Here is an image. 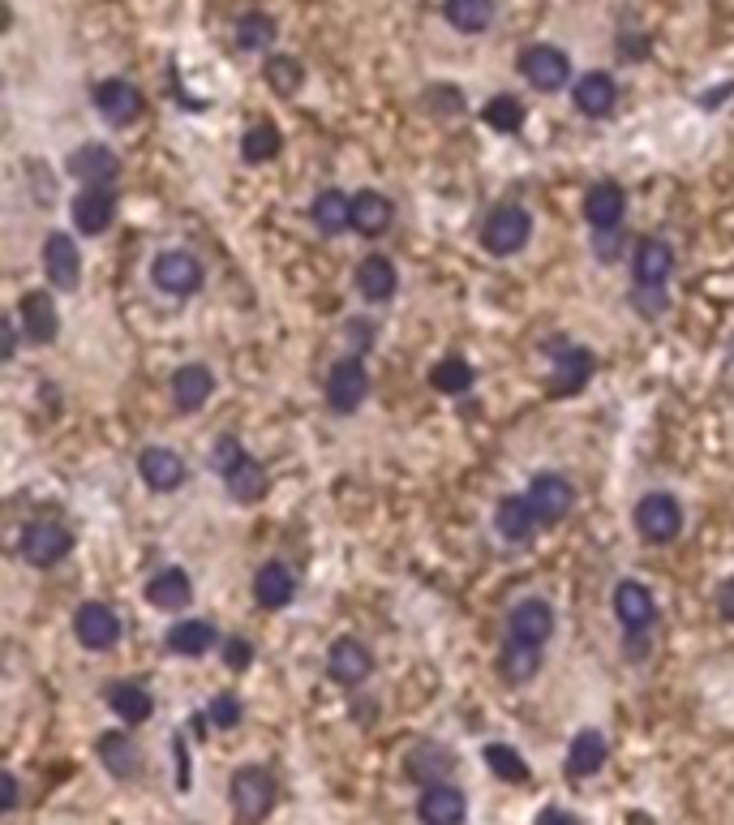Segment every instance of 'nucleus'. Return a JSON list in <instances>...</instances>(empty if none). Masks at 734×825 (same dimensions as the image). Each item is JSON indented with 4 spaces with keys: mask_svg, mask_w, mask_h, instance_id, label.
<instances>
[{
    "mask_svg": "<svg viewBox=\"0 0 734 825\" xmlns=\"http://www.w3.org/2000/svg\"><path fill=\"white\" fill-rule=\"evenodd\" d=\"M309 220H313L318 233L327 236L352 229V194H344V190H322V194L309 202Z\"/></svg>",
    "mask_w": 734,
    "mask_h": 825,
    "instance_id": "30",
    "label": "nucleus"
},
{
    "mask_svg": "<svg viewBox=\"0 0 734 825\" xmlns=\"http://www.w3.org/2000/svg\"><path fill=\"white\" fill-rule=\"evenodd\" d=\"M18 808V779L4 770L0 774V813H13Z\"/></svg>",
    "mask_w": 734,
    "mask_h": 825,
    "instance_id": "51",
    "label": "nucleus"
},
{
    "mask_svg": "<svg viewBox=\"0 0 734 825\" xmlns=\"http://www.w3.org/2000/svg\"><path fill=\"white\" fill-rule=\"evenodd\" d=\"M348 340H352V353H370L374 349V340H379V331H374V322H365V318H348L344 322Z\"/></svg>",
    "mask_w": 734,
    "mask_h": 825,
    "instance_id": "47",
    "label": "nucleus"
},
{
    "mask_svg": "<svg viewBox=\"0 0 734 825\" xmlns=\"http://www.w3.org/2000/svg\"><path fill=\"white\" fill-rule=\"evenodd\" d=\"M357 288H361V297L365 302H391L395 297V288H400V275H395V263L386 258V254H370V258H361V267H357Z\"/></svg>",
    "mask_w": 734,
    "mask_h": 825,
    "instance_id": "28",
    "label": "nucleus"
},
{
    "mask_svg": "<svg viewBox=\"0 0 734 825\" xmlns=\"http://www.w3.org/2000/svg\"><path fill=\"white\" fill-rule=\"evenodd\" d=\"M670 272H674V250H670L661 236H649V241L636 245V254H631V275H636V284H666Z\"/></svg>",
    "mask_w": 734,
    "mask_h": 825,
    "instance_id": "27",
    "label": "nucleus"
},
{
    "mask_svg": "<svg viewBox=\"0 0 734 825\" xmlns=\"http://www.w3.org/2000/svg\"><path fill=\"white\" fill-rule=\"evenodd\" d=\"M554 636V606L541 597H524L511 606L507 615V641H524V645H545Z\"/></svg>",
    "mask_w": 734,
    "mask_h": 825,
    "instance_id": "13",
    "label": "nucleus"
},
{
    "mask_svg": "<svg viewBox=\"0 0 734 825\" xmlns=\"http://www.w3.org/2000/svg\"><path fill=\"white\" fill-rule=\"evenodd\" d=\"M275 35H279V27H275V18L263 13V9H249L236 22V47L241 52H263V47L275 43Z\"/></svg>",
    "mask_w": 734,
    "mask_h": 825,
    "instance_id": "38",
    "label": "nucleus"
},
{
    "mask_svg": "<svg viewBox=\"0 0 734 825\" xmlns=\"http://www.w3.org/2000/svg\"><path fill=\"white\" fill-rule=\"evenodd\" d=\"M292 597H297V577H292V568L279 563V559H267V563L254 572V602H258L263 611H284Z\"/></svg>",
    "mask_w": 734,
    "mask_h": 825,
    "instance_id": "20",
    "label": "nucleus"
},
{
    "mask_svg": "<svg viewBox=\"0 0 734 825\" xmlns=\"http://www.w3.org/2000/svg\"><path fill=\"white\" fill-rule=\"evenodd\" d=\"M391 220H395V207H391V198L379 194V190H361V194H352V229L365 236H379L391 229Z\"/></svg>",
    "mask_w": 734,
    "mask_h": 825,
    "instance_id": "33",
    "label": "nucleus"
},
{
    "mask_svg": "<svg viewBox=\"0 0 734 825\" xmlns=\"http://www.w3.org/2000/svg\"><path fill=\"white\" fill-rule=\"evenodd\" d=\"M456 765H460V757L447 744H434V740H425V744H417L408 752V779L422 786L447 783L456 774Z\"/></svg>",
    "mask_w": 734,
    "mask_h": 825,
    "instance_id": "21",
    "label": "nucleus"
},
{
    "mask_svg": "<svg viewBox=\"0 0 734 825\" xmlns=\"http://www.w3.org/2000/svg\"><path fill=\"white\" fill-rule=\"evenodd\" d=\"M211 392H215V374L206 366H198V361L181 366L172 374V404H177V413H198L211 400Z\"/></svg>",
    "mask_w": 734,
    "mask_h": 825,
    "instance_id": "25",
    "label": "nucleus"
},
{
    "mask_svg": "<svg viewBox=\"0 0 734 825\" xmlns=\"http://www.w3.org/2000/svg\"><path fill=\"white\" fill-rule=\"evenodd\" d=\"M365 395H370V370H365V361L357 353L340 357L331 366V374H327V404H331V413H340V417L357 413L365 404Z\"/></svg>",
    "mask_w": 734,
    "mask_h": 825,
    "instance_id": "5",
    "label": "nucleus"
},
{
    "mask_svg": "<svg viewBox=\"0 0 734 825\" xmlns=\"http://www.w3.org/2000/svg\"><path fill=\"white\" fill-rule=\"evenodd\" d=\"M224 663H228V670H245V667H249V663H254V649H249V641L232 636L228 645H224Z\"/></svg>",
    "mask_w": 734,
    "mask_h": 825,
    "instance_id": "49",
    "label": "nucleus"
},
{
    "mask_svg": "<svg viewBox=\"0 0 734 825\" xmlns=\"http://www.w3.org/2000/svg\"><path fill=\"white\" fill-rule=\"evenodd\" d=\"M610 606H615V620L618 628L627 632V636H645V632L657 624V602L653 593L645 590L640 581H618L615 585V597H610Z\"/></svg>",
    "mask_w": 734,
    "mask_h": 825,
    "instance_id": "8",
    "label": "nucleus"
},
{
    "mask_svg": "<svg viewBox=\"0 0 734 825\" xmlns=\"http://www.w3.org/2000/svg\"><path fill=\"white\" fill-rule=\"evenodd\" d=\"M636 533H640L649 547L674 542V538L683 533V508H679V499L666 495V490L645 495V499L636 504Z\"/></svg>",
    "mask_w": 734,
    "mask_h": 825,
    "instance_id": "2",
    "label": "nucleus"
},
{
    "mask_svg": "<svg viewBox=\"0 0 734 825\" xmlns=\"http://www.w3.org/2000/svg\"><path fill=\"white\" fill-rule=\"evenodd\" d=\"M43 272L52 279V288L74 293L77 284H82V254H77L74 236L47 233V241H43Z\"/></svg>",
    "mask_w": 734,
    "mask_h": 825,
    "instance_id": "12",
    "label": "nucleus"
},
{
    "mask_svg": "<svg viewBox=\"0 0 734 825\" xmlns=\"http://www.w3.org/2000/svg\"><path fill=\"white\" fill-rule=\"evenodd\" d=\"M18 550H22V559H26L31 568H56V563L74 550V533H70L61 520L43 516V520H31V525L22 529Z\"/></svg>",
    "mask_w": 734,
    "mask_h": 825,
    "instance_id": "4",
    "label": "nucleus"
},
{
    "mask_svg": "<svg viewBox=\"0 0 734 825\" xmlns=\"http://www.w3.org/2000/svg\"><path fill=\"white\" fill-rule=\"evenodd\" d=\"M472 379H477V370H472L464 357H447V361H438V366L429 370L434 392H443V395H464L472 388Z\"/></svg>",
    "mask_w": 734,
    "mask_h": 825,
    "instance_id": "40",
    "label": "nucleus"
},
{
    "mask_svg": "<svg viewBox=\"0 0 734 825\" xmlns=\"http://www.w3.org/2000/svg\"><path fill=\"white\" fill-rule=\"evenodd\" d=\"M486 125L490 129H499V134H515L520 125H524V104L520 99H511V95H494L490 104H486Z\"/></svg>",
    "mask_w": 734,
    "mask_h": 825,
    "instance_id": "44",
    "label": "nucleus"
},
{
    "mask_svg": "<svg viewBox=\"0 0 734 825\" xmlns=\"http://www.w3.org/2000/svg\"><path fill=\"white\" fill-rule=\"evenodd\" d=\"M206 722H215L220 731H232V727L241 722V701L228 697V692H220V697L206 706Z\"/></svg>",
    "mask_w": 734,
    "mask_h": 825,
    "instance_id": "46",
    "label": "nucleus"
},
{
    "mask_svg": "<svg viewBox=\"0 0 734 825\" xmlns=\"http://www.w3.org/2000/svg\"><path fill=\"white\" fill-rule=\"evenodd\" d=\"M279 129L275 125H254V129H245L241 134V159L245 163H267V159L279 156Z\"/></svg>",
    "mask_w": 734,
    "mask_h": 825,
    "instance_id": "42",
    "label": "nucleus"
},
{
    "mask_svg": "<svg viewBox=\"0 0 734 825\" xmlns=\"http://www.w3.org/2000/svg\"><path fill=\"white\" fill-rule=\"evenodd\" d=\"M95 113L108 120V125H116V129H125V125H134L138 113H142V95H138L134 82L108 78L95 86Z\"/></svg>",
    "mask_w": 734,
    "mask_h": 825,
    "instance_id": "16",
    "label": "nucleus"
},
{
    "mask_svg": "<svg viewBox=\"0 0 734 825\" xmlns=\"http://www.w3.org/2000/svg\"><path fill=\"white\" fill-rule=\"evenodd\" d=\"M138 473H142V482H147L151 490L168 495V490H181V486H185L190 465H185L172 447H147V452L138 456Z\"/></svg>",
    "mask_w": 734,
    "mask_h": 825,
    "instance_id": "19",
    "label": "nucleus"
},
{
    "mask_svg": "<svg viewBox=\"0 0 734 825\" xmlns=\"http://www.w3.org/2000/svg\"><path fill=\"white\" fill-rule=\"evenodd\" d=\"M74 632L86 649L104 654V649H113L116 641H120V620H116V611L108 602H82L74 615Z\"/></svg>",
    "mask_w": 734,
    "mask_h": 825,
    "instance_id": "17",
    "label": "nucleus"
},
{
    "mask_svg": "<svg viewBox=\"0 0 734 825\" xmlns=\"http://www.w3.org/2000/svg\"><path fill=\"white\" fill-rule=\"evenodd\" d=\"M717 611H722L726 620H734V577L717 590Z\"/></svg>",
    "mask_w": 734,
    "mask_h": 825,
    "instance_id": "54",
    "label": "nucleus"
},
{
    "mask_svg": "<svg viewBox=\"0 0 734 825\" xmlns=\"http://www.w3.org/2000/svg\"><path fill=\"white\" fill-rule=\"evenodd\" d=\"M232 808L245 825H258L275 808V779L263 765H241L232 774Z\"/></svg>",
    "mask_w": 734,
    "mask_h": 825,
    "instance_id": "3",
    "label": "nucleus"
},
{
    "mask_svg": "<svg viewBox=\"0 0 734 825\" xmlns=\"http://www.w3.org/2000/svg\"><path fill=\"white\" fill-rule=\"evenodd\" d=\"M263 78H267V86L275 95H297L301 82H306V70H301L297 56H270L267 65H263Z\"/></svg>",
    "mask_w": 734,
    "mask_h": 825,
    "instance_id": "41",
    "label": "nucleus"
},
{
    "mask_svg": "<svg viewBox=\"0 0 734 825\" xmlns=\"http://www.w3.org/2000/svg\"><path fill=\"white\" fill-rule=\"evenodd\" d=\"M520 74H524V82H529L533 91L554 95V91H563V86L572 82V61H567L563 47L533 43V47H524V56H520Z\"/></svg>",
    "mask_w": 734,
    "mask_h": 825,
    "instance_id": "6",
    "label": "nucleus"
},
{
    "mask_svg": "<svg viewBox=\"0 0 734 825\" xmlns=\"http://www.w3.org/2000/svg\"><path fill=\"white\" fill-rule=\"evenodd\" d=\"M65 172L74 181H82V186H113L120 177V156L113 147H104V142H82L65 159Z\"/></svg>",
    "mask_w": 734,
    "mask_h": 825,
    "instance_id": "10",
    "label": "nucleus"
},
{
    "mask_svg": "<svg viewBox=\"0 0 734 825\" xmlns=\"http://www.w3.org/2000/svg\"><path fill=\"white\" fill-rule=\"evenodd\" d=\"M70 211H74L77 233H86V236L108 233V229H113V220H116L113 186H82V194L70 202Z\"/></svg>",
    "mask_w": 734,
    "mask_h": 825,
    "instance_id": "14",
    "label": "nucleus"
},
{
    "mask_svg": "<svg viewBox=\"0 0 734 825\" xmlns=\"http://www.w3.org/2000/svg\"><path fill=\"white\" fill-rule=\"evenodd\" d=\"M486 765L499 774L502 783H529V761L511 744H486Z\"/></svg>",
    "mask_w": 734,
    "mask_h": 825,
    "instance_id": "43",
    "label": "nucleus"
},
{
    "mask_svg": "<svg viewBox=\"0 0 734 825\" xmlns=\"http://www.w3.org/2000/svg\"><path fill=\"white\" fill-rule=\"evenodd\" d=\"M606 757H610L606 736L588 727V731H579L576 740H572V748H567V774H572V779H593V774L606 765Z\"/></svg>",
    "mask_w": 734,
    "mask_h": 825,
    "instance_id": "32",
    "label": "nucleus"
},
{
    "mask_svg": "<svg viewBox=\"0 0 734 825\" xmlns=\"http://www.w3.org/2000/svg\"><path fill=\"white\" fill-rule=\"evenodd\" d=\"M726 95H734V82L717 86V91H709V95H700V104H704V108H717V99H726Z\"/></svg>",
    "mask_w": 734,
    "mask_h": 825,
    "instance_id": "55",
    "label": "nucleus"
},
{
    "mask_svg": "<svg viewBox=\"0 0 734 825\" xmlns=\"http://www.w3.org/2000/svg\"><path fill=\"white\" fill-rule=\"evenodd\" d=\"M99 761H104V770H108L113 779H134V774L142 770V752H138V744H134L129 736H120V731L99 736Z\"/></svg>",
    "mask_w": 734,
    "mask_h": 825,
    "instance_id": "35",
    "label": "nucleus"
},
{
    "mask_svg": "<svg viewBox=\"0 0 734 825\" xmlns=\"http://www.w3.org/2000/svg\"><path fill=\"white\" fill-rule=\"evenodd\" d=\"M241 452H245V447H241V438H232V434H224V438L215 443V452H211V465H215V469L224 473V469L232 465V461L241 456Z\"/></svg>",
    "mask_w": 734,
    "mask_h": 825,
    "instance_id": "50",
    "label": "nucleus"
},
{
    "mask_svg": "<svg viewBox=\"0 0 734 825\" xmlns=\"http://www.w3.org/2000/svg\"><path fill=\"white\" fill-rule=\"evenodd\" d=\"M18 322H22L31 345H52L61 336V315H56V302L47 293H26L22 306H18Z\"/></svg>",
    "mask_w": 734,
    "mask_h": 825,
    "instance_id": "22",
    "label": "nucleus"
},
{
    "mask_svg": "<svg viewBox=\"0 0 734 825\" xmlns=\"http://www.w3.org/2000/svg\"><path fill=\"white\" fill-rule=\"evenodd\" d=\"M545 353L554 357V383H550L554 395H576L579 388L593 379V353H588V349H576V345L554 340V345H545Z\"/></svg>",
    "mask_w": 734,
    "mask_h": 825,
    "instance_id": "15",
    "label": "nucleus"
},
{
    "mask_svg": "<svg viewBox=\"0 0 734 825\" xmlns=\"http://www.w3.org/2000/svg\"><path fill=\"white\" fill-rule=\"evenodd\" d=\"M425 99H438V104H434V113H438V117H443V113H447V117L464 113V95L456 91V86H429V91H425Z\"/></svg>",
    "mask_w": 734,
    "mask_h": 825,
    "instance_id": "48",
    "label": "nucleus"
},
{
    "mask_svg": "<svg viewBox=\"0 0 734 825\" xmlns=\"http://www.w3.org/2000/svg\"><path fill=\"white\" fill-rule=\"evenodd\" d=\"M267 486H270L267 469L249 452H241L228 469H224V490H228V499H236V504H258L267 495Z\"/></svg>",
    "mask_w": 734,
    "mask_h": 825,
    "instance_id": "24",
    "label": "nucleus"
},
{
    "mask_svg": "<svg viewBox=\"0 0 734 825\" xmlns=\"http://www.w3.org/2000/svg\"><path fill=\"white\" fill-rule=\"evenodd\" d=\"M538 825H579L572 813H563V808H541Z\"/></svg>",
    "mask_w": 734,
    "mask_h": 825,
    "instance_id": "53",
    "label": "nucleus"
},
{
    "mask_svg": "<svg viewBox=\"0 0 734 825\" xmlns=\"http://www.w3.org/2000/svg\"><path fill=\"white\" fill-rule=\"evenodd\" d=\"M529 236H533V215H529L524 207H515V202L494 207L490 220L481 224V245H486L494 258H511V254H520V250L529 245Z\"/></svg>",
    "mask_w": 734,
    "mask_h": 825,
    "instance_id": "1",
    "label": "nucleus"
},
{
    "mask_svg": "<svg viewBox=\"0 0 734 825\" xmlns=\"http://www.w3.org/2000/svg\"><path fill=\"white\" fill-rule=\"evenodd\" d=\"M623 215H627V194H623V186H615V181H597V186L584 194V220H588L597 233L618 229Z\"/></svg>",
    "mask_w": 734,
    "mask_h": 825,
    "instance_id": "23",
    "label": "nucleus"
},
{
    "mask_svg": "<svg viewBox=\"0 0 734 825\" xmlns=\"http://www.w3.org/2000/svg\"><path fill=\"white\" fill-rule=\"evenodd\" d=\"M541 670V645H524V641H507L499 658V675L507 684H529Z\"/></svg>",
    "mask_w": 734,
    "mask_h": 825,
    "instance_id": "37",
    "label": "nucleus"
},
{
    "mask_svg": "<svg viewBox=\"0 0 734 825\" xmlns=\"http://www.w3.org/2000/svg\"><path fill=\"white\" fill-rule=\"evenodd\" d=\"M215 641H220V632H215L211 620H177L172 628L163 632V645L172 654H181V658H202Z\"/></svg>",
    "mask_w": 734,
    "mask_h": 825,
    "instance_id": "29",
    "label": "nucleus"
},
{
    "mask_svg": "<svg viewBox=\"0 0 734 825\" xmlns=\"http://www.w3.org/2000/svg\"><path fill=\"white\" fill-rule=\"evenodd\" d=\"M18 327H22V322L13 315L4 318V361H13V353H18Z\"/></svg>",
    "mask_w": 734,
    "mask_h": 825,
    "instance_id": "52",
    "label": "nucleus"
},
{
    "mask_svg": "<svg viewBox=\"0 0 734 825\" xmlns=\"http://www.w3.org/2000/svg\"><path fill=\"white\" fill-rule=\"evenodd\" d=\"M417 817H422V825H464V817H468V795L456 783L425 786L422 800H417Z\"/></svg>",
    "mask_w": 734,
    "mask_h": 825,
    "instance_id": "18",
    "label": "nucleus"
},
{
    "mask_svg": "<svg viewBox=\"0 0 734 825\" xmlns=\"http://www.w3.org/2000/svg\"><path fill=\"white\" fill-rule=\"evenodd\" d=\"M576 504V490L563 473H538L529 482V508L538 516V525H559Z\"/></svg>",
    "mask_w": 734,
    "mask_h": 825,
    "instance_id": "9",
    "label": "nucleus"
},
{
    "mask_svg": "<svg viewBox=\"0 0 734 825\" xmlns=\"http://www.w3.org/2000/svg\"><path fill=\"white\" fill-rule=\"evenodd\" d=\"M631 302L640 306V315H645V318L666 315V306H670V297H666V284H636Z\"/></svg>",
    "mask_w": 734,
    "mask_h": 825,
    "instance_id": "45",
    "label": "nucleus"
},
{
    "mask_svg": "<svg viewBox=\"0 0 734 825\" xmlns=\"http://www.w3.org/2000/svg\"><path fill=\"white\" fill-rule=\"evenodd\" d=\"M615 104H618V86L610 74L593 70V74H584V78L576 82V108L584 117H610Z\"/></svg>",
    "mask_w": 734,
    "mask_h": 825,
    "instance_id": "31",
    "label": "nucleus"
},
{
    "mask_svg": "<svg viewBox=\"0 0 734 825\" xmlns=\"http://www.w3.org/2000/svg\"><path fill=\"white\" fill-rule=\"evenodd\" d=\"M443 13H447V22H451L456 31H464V35H481V31H490V22H494V0H447Z\"/></svg>",
    "mask_w": 734,
    "mask_h": 825,
    "instance_id": "36",
    "label": "nucleus"
},
{
    "mask_svg": "<svg viewBox=\"0 0 734 825\" xmlns=\"http://www.w3.org/2000/svg\"><path fill=\"white\" fill-rule=\"evenodd\" d=\"M151 275L155 288L168 293V297H193L202 288V263L193 258L190 250H163V254H155Z\"/></svg>",
    "mask_w": 734,
    "mask_h": 825,
    "instance_id": "7",
    "label": "nucleus"
},
{
    "mask_svg": "<svg viewBox=\"0 0 734 825\" xmlns=\"http://www.w3.org/2000/svg\"><path fill=\"white\" fill-rule=\"evenodd\" d=\"M108 706H113V713L120 722H147L155 701L142 684H116L113 692H108Z\"/></svg>",
    "mask_w": 734,
    "mask_h": 825,
    "instance_id": "39",
    "label": "nucleus"
},
{
    "mask_svg": "<svg viewBox=\"0 0 734 825\" xmlns=\"http://www.w3.org/2000/svg\"><path fill=\"white\" fill-rule=\"evenodd\" d=\"M494 525H499V533L507 538V542H515V547L529 542L533 529H538V516H533V508H529V495H507V499H499Z\"/></svg>",
    "mask_w": 734,
    "mask_h": 825,
    "instance_id": "34",
    "label": "nucleus"
},
{
    "mask_svg": "<svg viewBox=\"0 0 734 825\" xmlns=\"http://www.w3.org/2000/svg\"><path fill=\"white\" fill-rule=\"evenodd\" d=\"M327 675H331L336 684H344V688H357V684H365V679L374 675V654H370L357 636H340V641H331V649H327Z\"/></svg>",
    "mask_w": 734,
    "mask_h": 825,
    "instance_id": "11",
    "label": "nucleus"
},
{
    "mask_svg": "<svg viewBox=\"0 0 734 825\" xmlns=\"http://www.w3.org/2000/svg\"><path fill=\"white\" fill-rule=\"evenodd\" d=\"M147 602L159 611H185L193 602V585L185 568H163L147 581Z\"/></svg>",
    "mask_w": 734,
    "mask_h": 825,
    "instance_id": "26",
    "label": "nucleus"
}]
</instances>
